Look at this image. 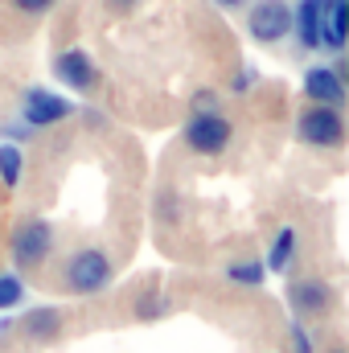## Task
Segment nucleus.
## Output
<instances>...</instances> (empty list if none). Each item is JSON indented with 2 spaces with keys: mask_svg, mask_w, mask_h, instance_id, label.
<instances>
[{
  "mask_svg": "<svg viewBox=\"0 0 349 353\" xmlns=\"http://www.w3.org/2000/svg\"><path fill=\"white\" fill-rule=\"evenodd\" d=\"M54 70H58L62 83H70L74 90H94L99 87V66L90 62L87 50H66V54H58Z\"/></svg>",
  "mask_w": 349,
  "mask_h": 353,
  "instance_id": "nucleus-6",
  "label": "nucleus"
},
{
  "mask_svg": "<svg viewBox=\"0 0 349 353\" xmlns=\"http://www.w3.org/2000/svg\"><path fill=\"white\" fill-rule=\"evenodd\" d=\"M21 296H25L21 279H17V275H0V308H17Z\"/></svg>",
  "mask_w": 349,
  "mask_h": 353,
  "instance_id": "nucleus-15",
  "label": "nucleus"
},
{
  "mask_svg": "<svg viewBox=\"0 0 349 353\" xmlns=\"http://www.w3.org/2000/svg\"><path fill=\"white\" fill-rule=\"evenodd\" d=\"M304 94L312 103H325V107H341L346 103V79L341 70H329V66H312L304 74Z\"/></svg>",
  "mask_w": 349,
  "mask_h": 353,
  "instance_id": "nucleus-7",
  "label": "nucleus"
},
{
  "mask_svg": "<svg viewBox=\"0 0 349 353\" xmlns=\"http://www.w3.org/2000/svg\"><path fill=\"white\" fill-rule=\"evenodd\" d=\"M50 247H54V230H50V222H41V218L21 222L17 234H12V259H17L21 271L41 267L46 263V255H50Z\"/></svg>",
  "mask_w": 349,
  "mask_h": 353,
  "instance_id": "nucleus-5",
  "label": "nucleus"
},
{
  "mask_svg": "<svg viewBox=\"0 0 349 353\" xmlns=\"http://www.w3.org/2000/svg\"><path fill=\"white\" fill-rule=\"evenodd\" d=\"M333 353H346V350H333Z\"/></svg>",
  "mask_w": 349,
  "mask_h": 353,
  "instance_id": "nucleus-23",
  "label": "nucleus"
},
{
  "mask_svg": "<svg viewBox=\"0 0 349 353\" xmlns=\"http://www.w3.org/2000/svg\"><path fill=\"white\" fill-rule=\"evenodd\" d=\"M193 111H218V94H210V90H201V94L193 99Z\"/></svg>",
  "mask_w": 349,
  "mask_h": 353,
  "instance_id": "nucleus-18",
  "label": "nucleus"
},
{
  "mask_svg": "<svg viewBox=\"0 0 349 353\" xmlns=\"http://www.w3.org/2000/svg\"><path fill=\"white\" fill-rule=\"evenodd\" d=\"M230 279H235V283H251V288H255V283H263V267L259 263H235V267H230Z\"/></svg>",
  "mask_w": 349,
  "mask_h": 353,
  "instance_id": "nucleus-16",
  "label": "nucleus"
},
{
  "mask_svg": "<svg viewBox=\"0 0 349 353\" xmlns=\"http://www.w3.org/2000/svg\"><path fill=\"white\" fill-rule=\"evenodd\" d=\"M21 12H29V17H41V12H50V4L54 0H12Z\"/></svg>",
  "mask_w": 349,
  "mask_h": 353,
  "instance_id": "nucleus-17",
  "label": "nucleus"
},
{
  "mask_svg": "<svg viewBox=\"0 0 349 353\" xmlns=\"http://www.w3.org/2000/svg\"><path fill=\"white\" fill-rule=\"evenodd\" d=\"M0 181L4 185H17L21 181V148H12V144L0 148Z\"/></svg>",
  "mask_w": 349,
  "mask_h": 353,
  "instance_id": "nucleus-14",
  "label": "nucleus"
},
{
  "mask_svg": "<svg viewBox=\"0 0 349 353\" xmlns=\"http://www.w3.org/2000/svg\"><path fill=\"white\" fill-rule=\"evenodd\" d=\"M21 115L33 123V128H46V123H58V119H66L70 115V103L66 99H58V94H50V90H25V107H21Z\"/></svg>",
  "mask_w": 349,
  "mask_h": 353,
  "instance_id": "nucleus-8",
  "label": "nucleus"
},
{
  "mask_svg": "<svg viewBox=\"0 0 349 353\" xmlns=\"http://www.w3.org/2000/svg\"><path fill=\"white\" fill-rule=\"evenodd\" d=\"M107 283H111V259H107L99 247L79 251V255L66 263V288H70V292H79V296L103 292Z\"/></svg>",
  "mask_w": 349,
  "mask_h": 353,
  "instance_id": "nucleus-3",
  "label": "nucleus"
},
{
  "mask_svg": "<svg viewBox=\"0 0 349 353\" xmlns=\"http://www.w3.org/2000/svg\"><path fill=\"white\" fill-rule=\"evenodd\" d=\"M292 247H296V234L283 226V230L275 234V247H271V259H267V267H271V271H283V267L292 263Z\"/></svg>",
  "mask_w": 349,
  "mask_h": 353,
  "instance_id": "nucleus-13",
  "label": "nucleus"
},
{
  "mask_svg": "<svg viewBox=\"0 0 349 353\" xmlns=\"http://www.w3.org/2000/svg\"><path fill=\"white\" fill-rule=\"evenodd\" d=\"M115 4H132V0H115Z\"/></svg>",
  "mask_w": 349,
  "mask_h": 353,
  "instance_id": "nucleus-22",
  "label": "nucleus"
},
{
  "mask_svg": "<svg viewBox=\"0 0 349 353\" xmlns=\"http://www.w3.org/2000/svg\"><path fill=\"white\" fill-rule=\"evenodd\" d=\"M321 21H325V0H300L292 8V29L300 33L304 50H321Z\"/></svg>",
  "mask_w": 349,
  "mask_h": 353,
  "instance_id": "nucleus-10",
  "label": "nucleus"
},
{
  "mask_svg": "<svg viewBox=\"0 0 349 353\" xmlns=\"http://www.w3.org/2000/svg\"><path fill=\"white\" fill-rule=\"evenodd\" d=\"M58 333H62V312L58 308H33V312L21 316V337L33 341V345H50Z\"/></svg>",
  "mask_w": 349,
  "mask_h": 353,
  "instance_id": "nucleus-11",
  "label": "nucleus"
},
{
  "mask_svg": "<svg viewBox=\"0 0 349 353\" xmlns=\"http://www.w3.org/2000/svg\"><path fill=\"white\" fill-rule=\"evenodd\" d=\"M255 83V74H247V70H239V79H235V90H247Z\"/></svg>",
  "mask_w": 349,
  "mask_h": 353,
  "instance_id": "nucleus-20",
  "label": "nucleus"
},
{
  "mask_svg": "<svg viewBox=\"0 0 349 353\" xmlns=\"http://www.w3.org/2000/svg\"><path fill=\"white\" fill-rule=\"evenodd\" d=\"M292 308H296L300 316H325V312L333 308L329 283H321V279H300V283H292Z\"/></svg>",
  "mask_w": 349,
  "mask_h": 353,
  "instance_id": "nucleus-9",
  "label": "nucleus"
},
{
  "mask_svg": "<svg viewBox=\"0 0 349 353\" xmlns=\"http://www.w3.org/2000/svg\"><path fill=\"white\" fill-rule=\"evenodd\" d=\"M185 144L201 157H218L230 144V119L222 111H193V119L185 123Z\"/></svg>",
  "mask_w": 349,
  "mask_h": 353,
  "instance_id": "nucleus-1",
  "label": "nucleus"
},
{
  "mask_svg": "<svg viewBox=\"0 0 349 353\" xmlns=\"http://www.w3.org/2000/svg\"><path fill=\"white\" fill-rule=\"evenodd\" d=\"M300 140H304V144H317V148H337V144L346 140V119H341V107L312 103V107L300 115Z\"/></svg>",
  "mask_w": 349,
  "mask_h": 353,
  "instance_id": "nucleus-4",
  "label": "nucleus"
},
{
  "mask_svg": "<svg viewBox=\"0 0 349 353\" xmlns=\"http://www.w3.org/2000/svg\"><path fill=\"white\" fill-rule=\"evenodd\" d=\"M346 29H349V4L346 0H333V8L321 21V46H329L333 54H341L346 50Z\"/></svg>",
  "mask_w": 349,
  "mask_h": 353,
  "instance_id": "nucleus-12",
  "label": "nucleus"
},
{
  "mask_svg": "<svg viewBox=\"0 0 349 353\" xmlns=\"http://www.w3.org/2000/svg\"><path fill=\"white\" fill-rule=\"evenodd\" d=\"M157 312H161V300H157V296H144V300H140V321H152Z\"/></svg>",
  "mask_w": 349,
  "mask_h": 353,
  "instance_id": "nucleus-19",
  "label": "nucleus"
},
{
  "mask_svg": "<svg viewBox=\"0 0 349 353\" xmlns=\"http://www.w3.org/2000/svg\"><path fill=\"white\" fill-rule=\"evenodd\" d=\"M247 33L263 41V46H275L292 33V4L288 0H259L251 4L247 12Z\"/></svg>",
  "mask_w": 349,
  "mask_h": 353,
  "instance_id": "nucleus-2",
  "label": "nucleus"
},
{
  "mask_svg": "<svg viewBox=\"0 0 349 353\" xmlns=\"http://www.w3.org/2000/svg\"><path fill=\"white\" fill-rule=\"evenodd\" d=\"M214 4H218V8H239L243 0H214Z\"/></svg>",
  "mask_w": 349,
  "mask_h": 353,
  "instance_id": "nucleus-21",
  "label": "nucleus"
}]
</instances>
